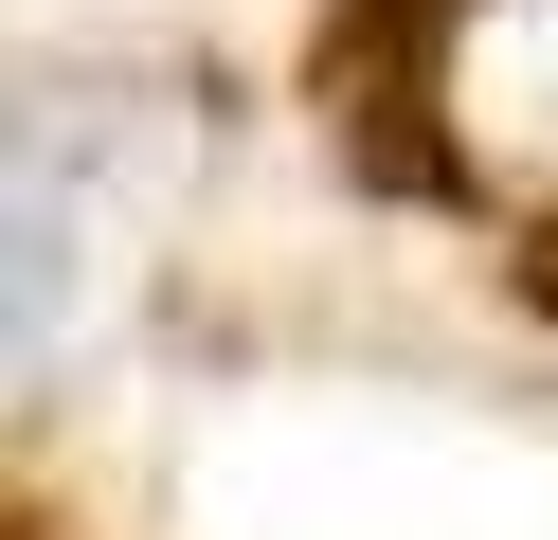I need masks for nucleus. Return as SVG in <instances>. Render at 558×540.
Wrapping results in <instances>:
<instances>
[{
    "label": "nucleus",
    "instance_id": "f257e3e1",
    "mask_svg": "<svg viewBox=\"0 0 558 540\" xmlns=\"http://www.w3.org/2000/svg\"><path fill=\"white\" fill-rule=\"evenodd\" d=\"M90 288H109V216H90L73 144L0 108V360H54L90 324Z\"/></svg>",
    "mask_w": 558,
    "mask_h": 540
}]
</instances>
